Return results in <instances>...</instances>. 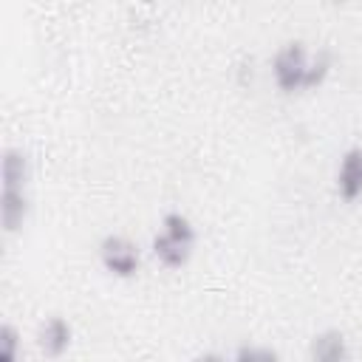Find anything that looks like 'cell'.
Returning a JSON list of instances; mask_svg holds the SVG:
<instances>
[{"label": "cell", "instance_id": "cell-1", "mask_svg": "<svg viewBox=\"0 0 362 362\" xmlns=\"http://www.w3.org/2000/svg\"><path fill=\"white\" fill-rule=\"evenodd\" d=\"M195 243H198L195 223L184 212L170 209L161 215V229L150 238V252L158 260V266H164L167 272H181L192 260Z\"/></svg>", "mask_w": 362, "mask_h": 362}, {"label": "cell", "instance_id": "cell-2", "mask_svg": "<svg viewBox=\"0 0 362 362\" xmlns=\"http://www.w3.org/2000/svg\"><path fill=\"white\" fill-rule=\"evenodd\" d=\"M308 68H311V54H308L305 42L288 40L272 57V82L283 96L305 93L308 90Z\"/></svg>", "mask_w": 362, "mask_h": 362}, {"label": "cell", "instance_id": "cell-3", "mask_svg": "<svg viewBox=\"0 0 362 362\" xmlns=\"http://www.w3.org/2000/svg\"><path fill=\"white\" fill-rule=\"evenodd\" d=\"M96 255L102 269L116 280H133L141 272V246L127 235H105Z\"/></svg>", "mask_w": 362, "mask_h": 362}, {"label": "cell", "instance_id": "cell-4", "mask_svg": "<svg viewBox=\"0 0 362 362\" xmlns=\"http://www.w3.org/2000/svg\"><path fill=\"white\" fill-rule=\"evenodd\" d=\"M28 184L23 181H3L0 184V221H3V232L14 235L23 229L25 218H28Z\"/></svg>", "mask_w": 362, "mask_h": 362}, {"label": "cell", "instance_id": "cell-5", "mask_svg": "<svg viewBox=\"0 0 362 362\" xmlns=\"http://www.w3.org/2000/svg\"><path fill=\"white\" fill-rule=\"evenodd\" d=\"M334 189L345 204H356L362 198V147H348L334 173Z\"/></svg>", "mask_w": 362, "mask_h": 362}, {"label": "cell", "instance_id": "cell-6", "mask_svg": "<svg viewBox=\"0 0 362 362\" xmlns=\"http://www.w3.org/2000/svg\"><path fill=\"white\" fill-rule=\"evenodd\" d=\"M71 342H74V328H71V322L65 317L51 314L37 325V348H40L42 356L59 359V356L68 354Z\"/></svg>", "mask_w": 362, "mask_h": 362}, {"label": "cell", "instance_id": "cell-7", "mask_svg": "<svg viewBox=\"0 0 362 362\" xmlns=\"http://www.w3.org/2000/svg\"><path fill=\"white\" fill-rule=\"evenodd\" d=\"M348 354H351L348 339L339 328H325L314 334L308 342V356L317 362H339V359H348Z\"/></svg>", "mask_w": 362, "mask_h": 362}, {"label": "cell", "instance_id": "cell-8", "mask_svg": "<svg viewBox=\"0 0 362 362\" xmlns=\"http://www.w3.org/2000/svg\"><path fill=\"white\" fill-rule=\"evenodd\" d=\"M331 68H334V59H331V54H328V51H317V54H311L308 90L322 88V85H325V79H328V74H331Z\"/></svg>", "mask_w": 362, "mask_h": 362}, {"label": "cell", "instance_id": "cell-9", "mask_svg": "<svg viewBox=\"0 0 362 362\" xmlns=\"http://www.w3.org/2000/svg\"><path fill=\"white\" fill-rule=\"evenodd\" d=\"M17 351H20V331L11 322H3L0 325V359L14 362Z\"/></svg>", "mask_w": 362, "mask_h": 362}, {"label": "cell", "instance_id": "cell-10", "mask_svg": "<svg viewBox=\"0 0 362 362\" xmlns=\"http://www.w3.org/2000/svg\"><path fill=\"white\" fill-rule=\"evenodd\" d=\"M235 359H240V362H272V359H277V351L263 348V345H240L235 351Z\"/></svg>", "mask_w": 362, "mask_h": 362}]
</instances>
